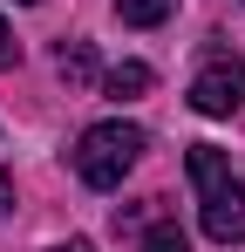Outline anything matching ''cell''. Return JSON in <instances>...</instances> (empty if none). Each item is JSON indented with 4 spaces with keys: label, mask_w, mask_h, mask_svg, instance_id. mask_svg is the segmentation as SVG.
Wrapping results in <instances>:
<instances>
[{
    "label": "cell",
    "mask_w": 245,
    "mask_h": 252,
    "mask_svg": "<svg viewBox=\"0 0 245 252\" xmlns=\"http://www.w3.org/2000/svg\"><path fill=\"white\" fill-rule=\"evenodd\" d=\"M191 191H198V218H204V239H218V246H239L245 239V184L232 157L218 150V143H191Z\"/></svg>",
    "instance_id": "6da1fadb"
},
{
    "label": "cell",
    "mask_w": 245,
    "mask_h": 252,
    "mask_svg": "<svg viewBox=\"0 0 245 252\" xmlns=\"http://www.w3.org/2000/svg\"><path fill=\"white\" fill-rule=\"evenodd\" d=\"M143 157V129L136 123H95L75 136V177L89 191H116Z\"/></svg>",
    "instance_id": "7a4b0ae2"
},
{
    "label": "cell",
    "mask_w": 245,
    "mask_h": 252,
    "mask_svg": "<svg viewBox=\"0 0 245 252\" xmlns=\"http://www.w3.org/2000/svg\"><path fill=\"white\" fill-rule=\"evenodd\" d=\"M239 102H245V62L232 48H211L204 68L191 75V109L198 116H239Z\"/></svg>",
    "instance_id": "3957f363"
},
{
    "label": "cell",
    "mask_w": 245,
    "mask_h": 252,
    "mask_svg": "<svg viewBox=\"0 0 245 252\" xmlns=\"http://www.w3.org/2000/svg\"><path fill=\"white\" fill-rule=\"evenodd\" d=\"M55 68H61V82H68V89H89V82H95V48H89V41H68Z\"/></svg>",
    "instance_id": "277c9868"
},
{
    "label": "cell",
    "mask_w": 245,
    "mask_h": 252,
    "mask_svg": "<svg viewBox=\"0 0 245 252\" xmlns=\"http://www.w3.org/2000/svg\"><path fill=\"white\" fill-rule=\"evenodd\" d=\"M102 89H109L116 102H129V95H143V89H150V68H143V62H116V68L102 75Z\"/></svg>",
    "instance_id": "5b68a950"
},
{
    "label": "cell",
    "mask_w": 245,
    "mask_h": 252,
    "mask_svg": "<svg viewBox=\"0 0 245 252\" xmlns=\"http://www.w3.org/2000/svg\"><path fill=\"white\" fill-rule=\"evenodd\" d=\"M170 7H177V0H116V14L129 28H157V21H170Z\"/></svg>",
    "instance_id": "8992f818"
},
{
    "label": "cell",
    "mask_w": 245,
    "mask_h": 252,
    "mask_svg": "<svg viewBox=\"0 0 245 252\" xmlns=\"http://www.w3.org/2000/svg\"><path fill=\"white\" fill-rule=\"evenodd\" d=\"M143 252H191V239L163 218V225H150V239H143Z\"/></svg>",
    "instance_id": "52a82bcc"
},
{
    "label": "cell",
    "mask_w": 245,
    "mask_h": 252,
    "mask_svg": "<svg viewBox=\"0 0 245 252\" xmlns=\"http://www.w3.org/2000/svg\"><path fill=\"white\" fill-rule=\"evenodd\" d=\"M14 62H21V41H14V28L0 21V68H14Z\"/></svg>",
    "instance_id": "ba28073f"
},
{
    "label": "cell",
    "mask_w": 245,
    "mask_h": 252,
    "mask_svg": "<svg viewBox=\"0 0 245 252\" xmlns=\"http://www.w3.org/2000/svg\"><path fill=\"white\" fill-rule=\"evenodd\" d=\"M7 211H14V177L0 170V218H7Z\"/></svg>",
    "instance_id": "9c48e42d"
},
{
    "label": "cell",
    "mask_w": 245,
    "mask_h": 252,
    "mask_svg": "<svg viewBox=\"0 0 245 252\" xmlns=\"http://www.w3.org/2000/svg\"><path fill=\"white\" fill-rule=\"evenodd\" d=\"M55 252H95V246H89V239H68V246H55Z\"/></svg>",
    "instance_id": "30bf717a"
},
{
    "label": "cell",
    "mask_w": 245,
    "mask_h": 252,
    "mask_svg": "<svg viewBox=\"0 0 245 252\" xmlns=\"http://www.w3.org/2000/svg\"><path fill=\"white\" fill-rule=\"evenodd\" d=\"M21 7H34V0H21Z\"/></svg>",
    "instance_id": "8fae6325"
}]
</instances>
